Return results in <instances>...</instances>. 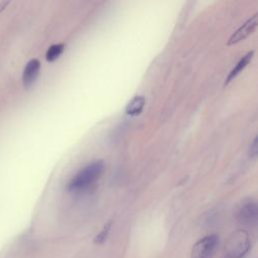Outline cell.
Instances as JSON below:
<instances>
[{
  "instance_id": "cell-11",
  "label": "cell",
  "mask_w": 258,
  "mask_h": 258,
  "mask_svg": "<svg viewBox=\"0 0 258 258\" xmlns=\"http://www.w3.org/2000/svg\"><path fill=\"white\" fill-rule=\"evenodd\" d=\"M250 154L252 156H256V154H257V138H255L253 140V143L250 146Z\"/></svg>"
},
{
  "instance_id": "cell-10",
  "label": "cell",
  "mask_w": 258,
  "mask_h": 258,
  "mask_svg": "<svg viewBox=\"0 0 258 258\" xmlns=\"http://www.w3.org/2000/svg\"><path fill=\"white\" fill-rule=\"evenodd\" d=\"M111 225H112V222H108V223L103 227V229L101 230V232L95 237L94 243H96V244H103V243L107 240L108 235H109L110 230H111Z\"/></svg>"
},
{
  "instance_id": "cell-3",
  "label": "cell",
  "mask_w": 258,
  "mask_h": 258,
  "mask_svg": "<svg viewBox=\"0 0 258 258\" xmlns=\"http://www.w3.org/2000/svg\"><path fill=\"white\" fill-rule=\"evenodd\" d=\"M219 238L217 235H208L201 240H199L192 247L190 258H212L217 245Z\"/></svg>"
},
{
  "instance_id": "cell-1",
  "label": "cell",
  "mask_w": 258,
  "mask_h": 258,
  "mask_svg": "<svg viewBox=\"0 0 258 258\" xmlns=\"http://www.w3.org/2000/svg\"><path fill=\"white\" fill-rule=\"evenodd\" d=\"M103 160H95L79 170L69 181L67 187L70 191H80L91 186L104 171Z\"/></svg>"
},
{
  "instance_id": "cell-5",
  "label": "cell",
  "mask_w": 258,
  "mask_h": 258,
  "mask_svg": "<svg viewBox=\"0 0 258 258\" xmlns=\"http://www.w3.org/2000/svg\"><path fill=\"white\" fill-rule=\"evenodd\" d=\"M258 23V14H254L251 18H249L244 24H242L229 38L227 44H234L243 39H245L248 35H250L256 28Z\"/></svg>"
},
{
  "instance_id": "cell-4",
  "label": "cell",
  "mask_w": 258,
  "mask_h": 258,
  "mask_svg": "<svg viewBox=\"0 0 258 258\" xmlns=\"http://www.w3.org/2000/svg\"><path fill=\"white\" fill-rule=\"evenodd\" d=\"M238 221L245 226H255L257 224L258 212L257 205L252 199L245 200L241 203L237 211Z\"/></svg>"
},
{
  "instance_id": "cell-2",
  "label": "cell",
  "mask_w": 258,
  "mask_h": 258,
  "mask_svg": "<svg viewBox=\"0 0 258 258\" xmlns=\"http://www.w3.org/2000/svg\"><path fill=\"white\" fill-rule=\"evenodd\" d=\"M249 234L245 230H236L225 243V255L227 258H242L250 249Z\"/></svg>"
},
{
  "instance_id": "cell-9",
  "label": "cell",
  "mask_w": 258,
  "mask_h": 258,
  "mask_svg": "<svg viewBox=\"0 0 258 258\" xmlns=\"http://www.w3.org/2000/svg\"><path fill=\"white\" fill-rule=\"evenodd\" d=\"M63 49H64V44L63 43H56V44L50 45L48 47V49L46 50V53H45L46 60L47 61L55 60L62 53Z\"/></svg>"
},
{
  "instance_id": "cell-8",
  "label": "cell",
  "mask_w": 258,
  "mask_h": 258,
  "mask_svg": "<svg viewBox=\"0 0 258 258\" xmlns=\"http://www.w3.org/2000/svg\"><path fill=\"white\" fill-rule=\"evenodd\" d=\"M144 105H145L144 96H135L126 105L125 112H126L127 115L137 116L142 112V110L144 108Z\"/></svg>"
},
{
  "instance_id": "cell-6",
  "label": "cell",
  "mask_w": 258,
  "mask_h": 258,
  "mask_svg": "<svg viewBox=\"0 0 258 258\" xmlns=\"http://www.w3.org/2000/svg\"><path fill=\"white\" fill-rule=\"evenodd\" d=\"M39 70H40V62L36 58L30 59L26 63L23 71V77H22L23 85L25 88H29L35 82V80L38 77Z\"/></svg>"
},
{
  "instance_id": "cell-7",
  "label": "cell",
  "mask_w": 258,
  "mask_h": 258,
  "mask_svg": "<svg viewBox=\"0 0 258 258\" xmlns=\"http://www.w3.org/2000/svg\"><path fill=\"white\" fill-rule=\"evenodd\" d=\"M253 54H254V51L251 50V51L247 52L244 56H242V57L240 58V60H239V61L237 62V64L235 66V68L229 73V75H228V77H227V79H226L225 85L229 84L232 80H234V79L246 68V66H247V64L250 62V60L252 59Z\"/></svg>"
}]
</instances>
